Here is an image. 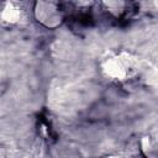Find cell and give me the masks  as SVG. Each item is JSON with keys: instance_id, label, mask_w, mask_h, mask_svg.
Masks as SVG:
<instances>
[{"instance_id": "cell-2", "label": "cell", "mask_w": 158, "mask_h": 158, "mask_svg": "<svg viewBox=\"0 0 158 158\" xmlns=\"http://www.w3.org/2000/svg\"><path fill=\"white\" fill-rule=\"evenodd\" d=\"M33 16L38 23L49 30H53L64 22L65 11L58 2L37 1L33 6Z\"/></svg>"}, {"instance_id": "cell-5", "label": "cell", "mask_w": 158, "mask_h": 158, "mask_svg": "<svg viewBox=\"0 0 158 158\" xmlns=\"http://www.w3.org/2000/svg\"><path fill=\"white\" fill-rule=\"evenodd\" d=\"M104 158H121V157H117V156H107V157H104Z\"/></svg>"}, {"instance_id": "cell-4", "label": "cell", "mask_w": 158, "mask_h": 158, "mask_svg": "<svg viewBox=\"0 0 158 158\" xmlns=\"http://www.w3.org/2000/svg\"><path fill=\"white\" fill-rule=\"evenodd\" d=\"M139 148L144 158H158V143L156 130L148 131L141 136Z\"/></svg>"}, {"instance_id": "cell-3", "label": "cell", "mask_w": 158, "mask_h": 158, "mask_svg": "<svg viewBox=\"0 0 158 158\" xmlns=\"http://www.w3.org/2000/svg\"><path fill=\"white\" fill-rule=\"evenodd\" d=\"M25 19V10L20 2L6 1L0 10V21L6 26H16Z\"/></svg>"}, {"instance_id": "cell-1", "label": "cell", "mask_w": 158, "mask_h": 158, "mask_svg": "<svg viewBox=\"0 0 158 158\" xmlns=\"http://www.w3.org/2000/svg\"><path fill=\"white\" fill-rule=\"evenodd\" d=\"M151 67V65H149ZM147 68V63L139 57L127 51L109 52L100 60V70L102 75L114 83L125 84L143 74L149 79H156L154 68Z\"/></svg>"}]
</instances>
